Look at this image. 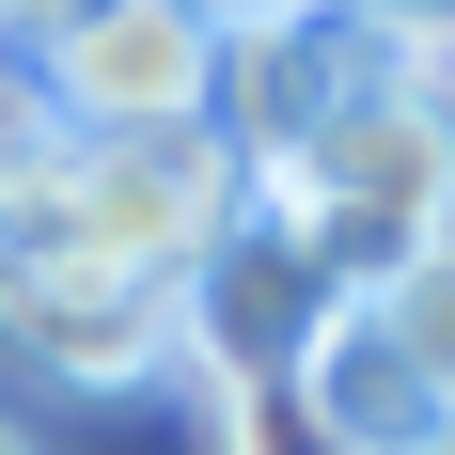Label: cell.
<instances>
[{"label": "cell", "instance_id": "6da1fadb", "mask_svg": "<svg viewBox=\"0 0 455 455\" xmlns=\"http://www.w3.org/2000/svg\"><path fill=\"white\" fill-rule=\"evenodd\" d=\"M220 126L251 157V220L299 235L330 299H377L393 267H424L455 235V79L409 63L393 32H362V16L235 47Z\"/></svg>", "mask_w": 455, "mask_h": 455}, {"label": "cell", "instance_id": "7a4b0ae2", "mask_svg": "<svg viewBox=\"0 0 455 455\" xmlns=\"http://www.w3.org/2000/svg\"><path fill=\"white\" fill-rule=\"evenodd\" d=\"M235 204H251L235 126H110L63 157V235L94 267H141V283H188L235 235Z\"/></svg>", "mask_w": 455, "mask_h": 455}, {"label": "cell", "instance_id": "3957f363", "mask_svg": "<svg viewBox=\"0 0 455 455\" xmlns=\"http://www.w3.org/2000/svg\"><path fill=\"white\" fill-rule=\"evenodd\" d=\"M32 79L63 94L79 141H110V126H220L235 47H220L204 0H94V16H63L32 47Z\"/></svg>", "mask_w": 455, "mask_h": 455}, {"label": "cell", "instance_id": "277c9868", "mask_svg": "<svg viewBox=\"0 0 455 455\" xmlns=\"http://www.w3.org/2000/svg\"><path fill=\"white\" fill-rule=\"evenodd\" d=\"M362 315H377V346L409 362V393H424V424H455V235L424 251V267H393V283L362 299Z\"/></svg>", "mask_w": 455, "mask_h": 455}, {"label": "cell", "instance_id": "5b68a950", "mask_svg": "<svg viewBox=\"0 0 455 455\" xmlns=\"http://www.w3.org/2000/svg\"><path fill=\"white\" fill-rule=\"evenodd\" d=\"M63 157H79L63 94L32 79V47H0V220H16V204H47V188H63Z\"/></svg>", "mask_w": 455, "mask_h": 455}, {"label": "cell", "instance_id": "8992f818", "mask_svg": "<svg viewBox=\"0 0 455 455\" xmlns=\"http://www.w3.org/2000/svg\"><path fill=\"white\" fill-rule=\"evenodd\" d=\"M220 16V47H283V32H315V16H362V0H204Z\"/></svg>", "mask_w": 455, "mask_h": 455}, {"label": "cell", "instance_id": "52a82bcc", "mask_svg": "<svg viewBox=\"0 0 455 455\" xmlns=\"http://www.w3.org/2000/svg\"><path fill=\"white\" fill-rule=\"evenodd\" d=\"M362 32H393L409 63H440V79H455V0H362Z\"/></svg>", "mask_w": 455, "mask_h": 455}, {"label": "cell", "instance_id": "ba28073f", "mask_svg": "<svg viewBox=\"0 0 455 455\" xmlns=\"http://www.w3.org/2000/svg\"><path fill=\"white\" fill-rule=\"evenodd\" d=\"M63 16H94V0H0V32H16V47H47Z\"/></svg>", "mask_w": 455, "mask_h": 455}, {"label": "cell", "instance_id": "9c48e42d", "mask_svg": "<svg viewBox=\"0 0 455 455\" xmlns=\"http://www.w3.org/2000/svg\"><path fill=\"white\" fill-rule=\"evenodd\" d=\"M0 455H32V424H0Z\"/></svg>", "mask_w": 455, "mask_h": 455}, {"label": "cell", "instance_id": "30bf717a", "mask_svg": "<svg viewBox=\"0 0 455 455\" xmlns=\"http://www.w3.org/2000/svg\"><path fill=\"white\" fill-rule=\"evenodd\" d=\"M424 455H455V424H424Z\"/></svg>", "mask_w": 455, "mask_h": 455}]
</instances>
